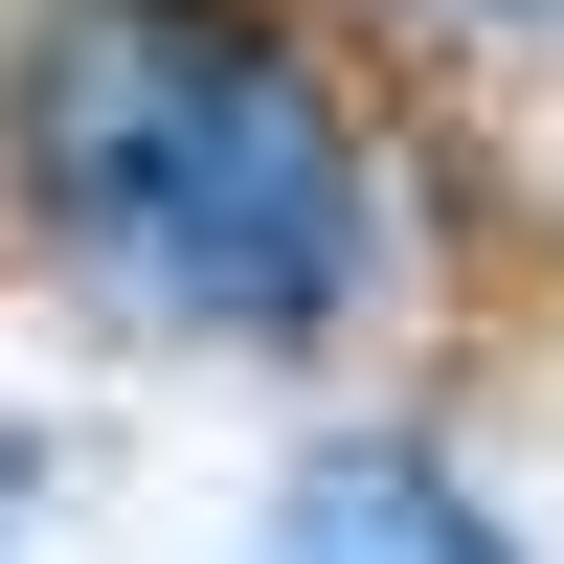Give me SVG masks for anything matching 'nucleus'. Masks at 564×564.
Listing matches in <instances>:
<instances>
[{"mask_svg": "<svg viewBox=\"0 0 564 564\" xmlns=\"http://www.w3.org/2000/svg\"><path fill=\"white\" fill-rule=\"evenodd\" d=\"M23 204L135 339L316 361L384 271L361 113L249 0H45L23 23Z\"/></svg>", "mask_w": 564, "mask_h": 564, "instance_id": "f257e3e1", "label": "nucleus"}, {"mask_svg": "<svg viewBox=\"0 0 564 564\" xmlns=\"http://www.w3.org/2000/svg\"><path fill=\"white\" fill-rule=\"evenodd\" d=\"M249 564H520V542H497V497L452 475V452H406V430H339V452H294V475H271Z\"/></svg>", "mask_w": 564, "mask_h": 564, "instance_id": "f03ea898", "label": "nucleus"}, {"mask_svg": "<svg viewBox=\"0 0 564 564\" xmlns=\"http://www.w3.org/2000/svg\"><path fill=\"white\" fill-rule=\"evenodd\" d=\"M23 497H45V452H23V406H0V542H23Z\"/></svg>", "mask_w": 564, "mask_h": 564, "instance_id": "7ed1b4c3", "label": "nucleus"}, {"mask_svg": "<svg viewBox=\"0 0 564 564\" xmlns=\"http://www.w3.org/2000/svg\"><path fill=\"white\" fill-rule=\"evenodd\" d=\"M452 23H564V0H452Z\"/></svg>", "mask_w": 564, "mask_h": 564, "instance_id": "20e7f679", "label": "nucleus"}]
</instances>
